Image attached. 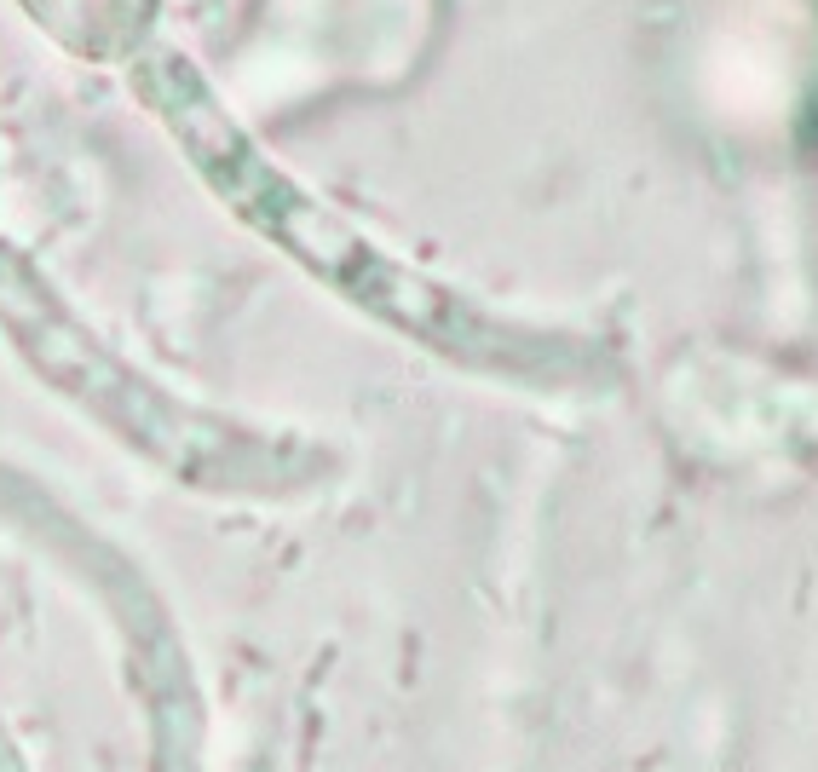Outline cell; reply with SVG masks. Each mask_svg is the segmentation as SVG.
Masks as SVG:
<instances>
[{
	"label": "cell",
	"instance_id": "cell-2",
	"mask_svg": "<svg viewBox=\"0 0 818 772\" xmlns=\"http://www.w3.org/2000/svg\"><path fill=\"white\" fill-rule=\"evenodd\" d=\"M161 0H23V12L63 52L87 63H133Z\"/></svg>",
	"mask_w": 818,
	"mask_h": 772
},
{
	"label": "cell",
	"instance_id": "cell-1",
	"mask_svg": "<svg viewBox=\"0 0 818 772\" xmlns=\"http://www.w3.org/2000/svg\"><path fill=\"white\" fill-rule=\"evenodd\" d=\"M139 87H144V99L161 110V121L185 139L196 167L231 196L237 214L254 219L266 236H277V243H283L294 260H306L317 277H329L340 294H352V300H363L369 312H381V317H392V323L427 334L432 346L472 352V341H484V329H479L472 312H461L455 300H444L421 277H409L403 265L381 260V254H375L363 236H352L340 219L317 214V202L294 196L288 179L259 162V150L214 110L208 87L196 81L179 58H161V70H139Z\"/></svg>",
	"mask_w": 818,
	"mask_h": 772
}]
</instances>
